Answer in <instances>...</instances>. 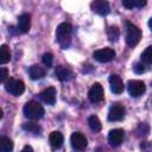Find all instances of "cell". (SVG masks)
<instances>
[{
	"instance_id": "6da1fadb",
	"label": "cell",
	"mask_w": 152,
	"mask_h": 152,
	"mask_svg": "<svg viewBox=\"0 0 152 152\" xmlns=\"http://www.w3.org/2000/svg\"><path fill=\"white\" fill-rule=\"evenodd\" d=\"M24 115L31 120H38L40 118H43L44 115V108L40 103L36 102V101H28L26 102V104L24 106Z\"/></svg>"
},
{
	"instance_id": "7a4b0ae2",
	"label": "cell",
	"mask_w": 152,
	"mask_h": 152,
	"mask_svg": "<svg viewBox=\"0 0 152 152\" xmlns=\"http://www.w3.org/2000/svg\"><path fill=\"white\" fill-rule=\"evenodd\" d=\"M141 39V30L131 24L126 23V44L131 48H134Z\"/></svg>"
},
{
	"instance_id": "3957f363",
	"label": "cell",
	"mask_w": 152,
	"mask_h": 152,
	"mask_svg": "<svg viewBox=\"0 0 152 152\" xmlns=\"http://www.w3.org/2000/svg\"><path fill=\"white\" fill-rule=\"evenodd\" d=\"M5 89H6V91H8L10 94H12L14 96H20L25 91V84L20 80L8 78L5 82Z\"/></svg>"
},
{
	"instance_id": "277c9868",
	"label": "cell",
	"mask_w": 152,
	"mask_h": 152,
	"mask_svg": "<svg viewBox=\"0 0 152 152\" xmlns=\"http://www.w3.org/2000/svg\"><path fill=\"white\" fill-rule=\"evenodd\" d=\"M127 90L132 97H139L145 93L146 86L140 80H131L127 83Z\"/></svg>"
},
{
	"instance_id": "5b68a950",
	"label": "cell",
	"mask_w": 152,
	"mask_h": 152,
	"mask_svg": "<svg viewBox=\"0 0 152 152\" xmlns=\"http://www.w3.org/2000/svg\"><path fill=\"white\" fill-rule=\"evenodd\" d=\"M93 57L100 63H107V62H110L115 57V51L113 49H110V48L100 49V50L94 51Z\"/></svg>"
},
{
	"instance_id": "8992f818",
	"label": "cell",
	"mask_w": 152,
	"mask_h": 152,
	"mask_svg": "<svg viewBox=\"0 0 152 152\" xmlns=\"http://www.w3.org/2000/svg\"><path fill=\"white\" fill-rule=\"evenodd\" d=\"M70 142L71 146L77 151H83L88 146V140L81 132H74L70 137Z\"/></svg>"
},
{
	"instance_id": "52a82bcc",
	"label": "cell",
	"mask_w": 152,
	"mask_h": 152,
	"mask_svg": "<svg viewBox=\"0 0 152 152\" xmlns=\"http://www.w3.org/2000/svg\"><path fill=\"white\" fill-rule=\"evenodd\" d=\"M103 95H104L103 88L100 83H94L91 86V88L89 89V91H88V99L93 103L101 102L103 100Z\"/></svg>"
},
{
	"instance_id": "ba28073f",
	"label": "cell",
	"mask_w": 152,
	"mask_h": 152,
	"mask_svg": "<svg viewBox=\"0 0 152 152\" xmlns=\"http://www.w3.org/2000/svg\"><path fill=\"white\" fill-rule=\"evenodd\" d=\"M72 31V26L69 23H62L56 28V40L58 43L63 42L64 39L70 38V33Z\"/></svg>"
},
{
	"instance_id": "9c48e42d",
	"label": "cell",
	"mask_w": 152,
	"mask_h": 152,
	"mask_svg": "<svg viewBox=\"0 0 152 152\" xmlns=\"http://www.w3.org/2000/svg\"><path fill=\"white\" fill-rule=\"evenodd\" d=\"M124 137H125L124 129H121V128H114V129L109 131V133H108V142H109L110 146L118 147L122 142Z\"/></svg>"
},
{
	"instance_id": "30bf717a",
	"label": "cell",
	"mask_w": 152,
	"mask_h": 152,
	"mask_svg": "<svg viewBox=\"0 0 152 152\" xmlns=\"http://www.w3.org/2000/svg\"><path fill=\"white\" fill-rule=\"evenodd\" d=\"M125 116V107L120 103H115L110 107L108 112V120L109 121H120Z\"/></svg>"
},
{
	"instance_id": "8fae6325",
	"label": "cell",
	"mask_w": 152,
	"mask_h": 152,
	"mask_svg": "<svg viewBox=\"0 0 152 152\" xmlns=\"http://www.w3.org/2000/svg\"><path fill=\"white\" fill-rule=\"evenodd\" d=\"M90 8L93 12L100 15H106L109 13V4L104 0H95L90 4Z\"/></svg>"
},
{
	"instance_id": "7c38bea8",
	"label": "cell",
	"mask_w": 152,
	"mask_h": 152,
	"mask_svg": "<svg viewBox=\"0 0 152 152\" xmlns=\"http://www.w3.org/2000/svg\"><path fill=\"white\" fill-rule=\"evenodd\" d=\"M109 84H110V90L114 94H121L124 91V83L119 75L112 74L109 76Z\"/></svg>"
},
{
	"instance_id": "4fadbf2b",
	"label": "cell",
	"mask_w": 152,
	"mask_h": 152,
	"mask_svg": "<svg viewBox=\"0 0 152 152\" xmlns=\"http://www.w3.org/2000/svg\"><path fill=\"white\" fill-rule=\"evenodd\" d=\"M31 27V17L27 13H23L18 17V31L21 33L28 32Z\"/></svg>"
},
{
	"instance_id": "5bb4252c",
	"label": "cell",
	"mask_w": 152,
	"mask_h": 152,
	"mask_svg": "<svg viewBox=\"0 0 152 152\" xmlns=\"http://www.w3.org/2000/svg\"><path fill=\"white\" fill-rule=\"evenodd\" d=\"M40 99L48 103V104H55L56 102V89L53 87H49L46 89H44L43 91H40L39 94Z\"/></svg>"
},
{
	"instance_id": "9a60e30c",
	"label": "cell",
	"mask_w": 152,
	"mask_h": 152,
	"mask_svg": "<svg viewBox=\"0 0 152 152\" xmlns=\"http://www.w3.org/2000/svg\"><path fill=\"white\" fill-rule=\"evenodd\" d=\"M55 75L57 76V78L62 82L64 81H69L72 78V71L69 69V68H65V66H57L56 70H55Z\"/></svg>"
},
{
	"instance_id": "2e32d148",
	"label": "cell",
	"mask_w": 152,
	"mask_h": 152,
	"mask_svg": "<svg viewBox=\"0 0 152 152\" xmlns=\"http://www.w3.org/2000/svg\"><path fill=\"white\" fill-rule=\"evenodd\" d=\"M49 141H50V145L53 148H59L63 145V141H64L63 134L61 132H58V131H53L49 135Z\"/></svg>"
},
{
	"instance_id": "e0dca14e",
	"label": "cell",
	"mask_w": 152,
	"mask_h": 152,
	"mask_svg": "<svg viewBox=\"0 0 152 152\" xmlns=\"http://www.w3.org/2000/svg\"><path fill=\"white\" fill-rule=\"evenodd\" d=\"M28 74L32 80H40L45 76V69L42 68L40 65H32L28 69Z\"/></svg>"
},
{
	"instance_id": "ac0fdd59",
	"label": "cell",
	"mask_w": 152,
	"mask_h": 152,
	"mask_svg": "<svg viewBox=\"0 0 152 152\" xmlns=\"http://www.w3.org/2000/svg\"><path fill=\"white\" fill-rule=\"evenodd\" d=\"M88 125H89V127H90V129L93 131V132H100L101 131V127H102V125H101V121H100V119L96 116V115H90L89 118H88Z\"/></svg>"
},
{
	"instance_id": "d6986e66",
	"label": "cell",
	"mask_w": 152,
	"mask_h": 152,
	"mask_svg": "<svg viewBox=\"0 0 152 152\" xmlns=\"http://www.w3.org/2000/svg\"><path fill=\"white\" fill-rule=\"evenodd\" d=\"M13 150V142L7 137L0 138V152H12Z\"/></svg>"
},
{
	"instance_id": "ffe728a7",
	"label": "cell",
	"mask_w": 152,
	"mask_h": 152,
	"mask_svg": "<svg viewBox=\"0 0 152 152\" xmlns=\"http://www.w3.org/2000/svg\"><path fill=\"white\" fill-rule=\"evenodd\" d=\"M11 59V52L10 49L6 44H2L0 46V63L1 64H6L7 62H10Z\"/></svg>"
},
{
	"instance_id": "44dd1931",
	"label": "cell",
	"mask_w": 152,
	"mask_h": 152,
	"mask_svg": "<svg viewBox=\"0 0 152 152\" xmlns=\"http://www.w3.org/2000/svg\"><path fill=\"white\" fill-rule=\"evenodd\" d=\"M107 37L110 42H116L120 37V31L116 26H110L108 30H107Z\"/></svg>"
},
{
	"instance_id": "7402d4cb",
	"label": "cell",
	"mask_w": 152,
	"mask_h": 152,
	"mask_svg": "<svg viewBox=\"0 0 152 152\" xmlns=\"http://www.w3.org/2000/svg\"><path fill=\"white\" fill-rule=\"evenodd\" d=\"M135 133H137V135L138 137H147L148 135V133H150V126L147 125V124H145V122H141V124H139V126L137 127V129H135Z\"/></svg>"
},
{
	"instance_id": "603a6c76",
	"label": "cell",
	"mask_w": 152,
	"mask_h": 152,
	"mask_svg": "<svg viewBox=\"0 0 152 152\" xmlns=\"http://www.w3.org/2000/svg\"><path fill=\"white\" fill-rule=\"evenodd\" d=\"M141 61L145 64H152V45L147 46L141 53Z\"/></svg>"
},
{
	"instance_id": "cb8c5ba5",
	"label": "cell",
	"mask_w": 152,
	"mask_h": 152,
	"mask_svg": "<svg viewBox=\"0 0 152 152\" xmlns=\"http://www.w3.org/2000/svg\"><path fill=\"white\" fill-rule=\"evenodd\" d=\"M42 61H43V64H44L46 68H51V66H52V62H53V56H52V53H50V52L44 53L43 57H42Z\"/></svg>"
},
{
	"instance_id": "d4e9b609",
	"label": "cell",
	"mask_w": 152,
	"mask_h": 152,
	"mask_svg": "<svg viewBox=\"0 0 152 152\" xmlns=\"http://www.w3.org/2000/svg\"><path fill=\"white\" fill-rule=\"evenodd\" d=\"M23 128L25 131H28V132H32V133H38L40 131V127L37 125V124H32V122H28V124H24L23 125Z\"/></svg>"
},
{
	"instance_id": "484cf974",
	"label": "cell",
	"mask_w": 152,
	"mask_h": 152,
	"mask_svg": "<svg viewBox=\"0 0 152 152\" xmlns=\"http://www.w3.org/2000/svg\"><path fill=\"white\" fill-rule=\"evenodd\" d=\"M7 76H8V70H7L5 66H1V68H0V82L5 83Z\"/></svg>"
},
{
	"instance_id": "4316f807",
	"label": "cell",
	"mask_w": 152,
	"mask_h": 152,
	"mask_svg": "<svg viewBox=\"0 0 152 152\" xmlns=\"http://www.w3.org/2000/svg\"><path fill=\"white\" fill-rule=\"evenodd\" d=\"M122 6L128 10H132L135 7V0H122Z\"/></svg>"
},
{
	"instance_id": "83f0119b",
	"label": "cell",
	"mask_w": 152,
	"mask_h": 152,
	"mask_svg": "<svg viewBox=\"0 0 152 152\" xmlns=\"http://www.w3.org/2000/svg\"><path fill=\"white\" fill-rule=\"evenodd\" d=\"M134 71L137 72V74H142V72H145V65L142 64V63H137L135 65H134Z\"/></svg>"
},
{
	"instance_id": "f1b7e54d",
	"label": "cell",
	"mask_w": 152,
	"mask_h": 152,
	"mask_svg": "<svg viewBox=\"0 0 152 152\" xmlns=\"http://www.w3.org/2000/svg\"><path fill=\"white\" fill-rule=\"evenodd\" d=\"M20 152H33V150H32V147H31V146L26 145V146H24V148H23Z\"/></svg>"
},
{
	"instance_id": "f546056e",
	"label": "cell",
	"mask_w": 152,
	"mask_h": 152,
	"mask_svg": "<svg viewBox=\"0 0 152 152\" xmlns=\"http://www.w3.org/2000/svg\"><path fill=\"white\" fill-rule=\"evenodd\" d=\"M148 27H150V30L152 31V18H151L150 21H148Z\"/></svg>"
}]
</instances>
